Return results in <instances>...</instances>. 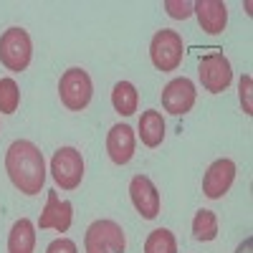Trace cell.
<instances>
[{"label": "cell", "instance_id": "cell-1", "mask_svg": "<svg viewBox=\"0 0 253 253\" xmlns=\"http://www.w3.org/2000/svg\"><path fill=\"white\" fill-rule=\"evenodd\" d=\"M5 172L18 193L28 198L41 195L46 185V160L43 152L31 139H15L5 150Z\"/></svg>", "mask_w": 253, "mask_h": 253}, {"label": "cell", "instance_id": "cell-2", "mask_svg": "<svg viewBox=\"0 0 253 253\" xmlns=\"http://www.w3.org/2000/svg\"><path fill=\"white\" fill-rule=\"evenodd\" d=\"M58 96L69 112H84L94 96V84H91L89 71H84L79 66L66 69L58 79Z\"/></svg>", "mask_w": 253, "mask_h": 253}, {"label": "cell", "instance_id": "cell-3", "mask_svg": "<svg viewBox=\"0 0 253 253\" xmlns=\"http://www.w3.org/2000/svg\"><path fill=\"white\" fill-rule=\"evenodd\" d=\"M31 58H33V41L28 31L20 26L3 31V36H0V63L8 71L20 74L31 66Z\"/></svg>", "mask_w": 253, "mask_h": 253}, {"label": "cell", "instance_id": "cell-4", "mask_svg": "<svg viewBox=\"0 0 253 253\" xmlns=\"http://www.w3.org/2000/svg\"><path fill=\"white\" fill-rule=\"evenodd\" d=\"M150 58L155 63V69L162 74H170L177 71L180 63L185 58V43H182V36L172 28H162L152 36L150 41Z\"/></svg>", "mask_w": 253, "mask_h": 253}, {"label": "cell", "instance_id": "cell-5", "mask_svg": "<svg viewBox=\"0 0 253 253\" xmlns=\"http://www.w3.org/2000/svg\"><path fill=\"white\" fill-rule=\"evenodd\" d=\"M84 248H86V253H124L126 251L124 228L117 220H109V218L94 220L86 228Z\"/></svg>", "mask_w": 253, "mask_h": 253}, {"label": "cell", "instance_id": "cell-6", "mask_svg": "<svg viewBox=\"0 0 253 253\" xmlns=\"http://www.w3.org/2000/svg\"><path fill=\"white\" fill-rule=\"evenodd\" d=\"M198 76H200L203 89L210 94H223L233 84V69H230V61L223 51H210L200 56Z\"/></svg>", "mask_w": 253, "mask_h": 253}, {"label": "cell", "instance_id": "cell-7", "mask_svg": "<svg viewBox=\"0 0 253 253\" xmlns=\"http://www.w3.org/2000/svg\"><path fill=\"white\" fill-rule=\"evenodd\" d=\"M51 177L61 190H76L84 180V157L76 147H58L51 157Z\"/></svg>", "mask_w": 253, "mask_h": 253}, {"label": "cell", "instance_id": "cell-8", "mask_svg": "<svg viewBox=\"0 0 253 253\" xmlns=\"http://www.w3.org/2000/svg\"><path fill=\"white\" fill-rule=\"evenodd\" d=\"M195 99H198L195 84L187 76H177L162 89V109L172 117H182L195 107Z\"/></svg>", "mask_w": 253, "mask_h": 253}, {"label": "cell", "instance_id": "cell-9", "mask_svg": "<svg viewBox=\"0 0 253 253\" xmlns=\"http://www.w3.org/2000/svg\"><path fill=\"white\" fill-rule=\"evenodd\" d=\"M129 198L134 210L144 218V220H155L162 210V198L157 193L155 182L147 177V175H134L129 180Z\"/></svg>", "mask_w": 253, "mask_h": 253}, {"label": "cell", "instance_id": "cell-10", "mask_svg": "<svg viewBox=\"0 0 253 253\" xmlns=\"http://www.w3.org/2000/svg\"><path fill=\"white\" fill-rule=\"evenodd\" d=\"M46 205L41 210L38 218V228L41 230H56V233H66L74 223V205L69 200H61L56 190H48L46 193Z\"/></svg>", "mask_w": 253, "mask_h": 253}, {"label": "cell", "instance_id": "cell-11", "mask_svg": "<svg viewBox=\"0 0 253 253\" xmlns=\"http://www.w3.org/2000/svg\"><path fill=\"white\" fill-rule=\"evenodd\" d=\"M236 180V162L220 157L205 170L203 175V195L208 200H220Z\"/></svg>", "mask_w": 253, "mask_h": 253}, {"label": "cell", "instance_id": "cell-12", "mask_svg": "<svg viewBox=\"0 0 253 253\" xmlns=\"http://www.w3.org/2000/svg\"><path fill=\"white\" fill-rule=\"evenodd\" d=\"M193 15L198 18L200 28L210 36L223 33L228 26V5L223 0H198L193 8Z\"/></svg>", "mask_w": 253, "mask_h": 253}, {"label": "cell", "instance_id": "cell-13", "mask_svg": "<svg viewBox=\"0 0 253 253\" xmlns=\"http://www.w3.org/2000/svg\"><path fill=\"white\" fill-rule=\"evenodd\" d=\"M107 152L114 165H126L134 157V129L129 124H114L107 134Z\"/></svg>", "mask_w": 253, "mask_h": 253}, {"label": "cell", "instance_id": "cell-14", "mask_svg": "<svg viewBox=\"0 0 253 253\" xmlns=\"http://www.w3.org/2000/svg\"><path fill=\"white\" fill-rule=\"evenodd\" d=\"M137 129H139V137H142V144H144V147H150V150L160 147L162 139H165V129H167L165 119H162V112H157V109L142 112Z\"/></svg>", "mask_w": 253, "mask_h": 253}, {"label": "cell", "instance_id": "cell-15", "mask_svg": "<svg viewBox=\"0 0 253 253\" xmlns=\"http://www.w3.org/2000/svg\"><path fill=\"white\" fill-rule=\"evenodd\" d=\"M36 251V225L28 218L13 223L8 233V253H33Z\"/></svg>", "mask_w": 253, "mask_h": 253}, {"label": "cell", "instance_id": "cell-16", "mask_svg": "<svg viewBox=\"0 0 253 253\" xmlns=\"http://www.w3.org/2000/svg\"><path fill=\"white\" fill-rule=\"evenodd\" d=\"M112 107L119 117H132L139 107V91L132 81H117L112 89Z\"/></svg>", "mask_w": 253, "mask_h": 253}, {"label": "cell", "instance_id": "cell-17", "mask_svg": "<svg viewBox=\"0 0 253 253\" xmlns=\"http://www.w3.org/2000/svg\"><path fill=\"white\" fill-rule=\"evenodd\" d=\"M193 238L200 243H210L218 238V215L208 208H200L193 218Z\"/></svg>", "mask_w": 253, "mask_h": 253}, {"label": "cell", "instance_id": "cell-18", "mask_svg": "<svg viewBox=\"0 0 253 253\" xmlns=\"http://www.w3.org/2000/svg\"><path fill=\"white\" fill-rule=\"evenodd\" d=\"M144 253H177L175 233L167 228H155L144 241Z\"/></svg>", "mask_w": 253, "mask_h": 253}, {"label": "cell", "instance_id": "cell-19", "mask_svg": "<svg viewBox=\"0 0 253 253\" xmlns=\"http://www.w3.org/2000/svg\"><path fill=\"white\" fill-rule=\"evenodd\" d=\"M20 104V89L15 79H0V114H15Z\"/></svg>", "mask_w": 253, "mask_h": 253}, {"label": "cell", "instance_id": "cell-20", "mask_svg": "<svg viewBox=\"0 0 253 253\" xmlns=\"http://www.w3.org/2000/svg\"><path fill=\"white\" fill-rule=\"evenodd\" d=\"M238 96H241L243 114L251 117L253 114V101H251V96H253V79H251V74H243L241 76V81H238Z\"/></svg>", "mask_w": 253, "mask_h": 253}, {"label": "cell", "instance_id": "cell-21", "mask_svg": "<svg viewBox=\"0 0 253 253\" xmlns=\"http://www.w3.org/2000/svg\"><path fill=\"white\" fill-rule=\"evenodd\" d=\"M193 8H195V3H187V0H165V10H167V15L175 18V20H185V18H190V15H193Z\"/></svg>", "mask_w": 253, "mask_h": 253}, {"label": "cell", "instance_id": "cell-22", "mask_svg": "<svg viewBox=\"0 0 253 253\" xmlns=\"http://www.w3.org/2000/svg\"><path fill=\"white\" fill-rule=\"evenodd\" d=\"M46 253H79V248L71 238H56V241L48 243Z\"/></svg>", "mask_w": 253, "mask_h": 253}]
</instances>
